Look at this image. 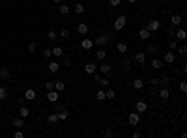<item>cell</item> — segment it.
<instances>
[{
	"mask_svg": "<svg viewBox=\"0 0 187 138\" xmlns=\"http://www.w3.org/2000/svg\"><path fill=\"white\" fill-rule=\"evenodd\" d=\"M112 39H114V34L105 32V34H101V35H97V38L94 39V45H97V47H103V45H107L109 41H112Z\"/></svg>",
	"mask_w": 187,
	"mask_h": 138,
	"instance_id": "1",
	"label": "cell"
},
{
	"mask_svg": "<svg viewBox=\"0 0 187 138\" xmlns=\"http://www.w3.org/2000/svg\"><path fill=\"white\" fill-rule=\"evenodd\" d=\"M94 76V82L99 86V88H109V84H110V80L107 79V75H99L97 71H95V73L92 75Z\"/></svg>",
	"mask_w": 187,
	"mask_h": 138,
	"instance_id": "2",
	"label": "cell"
},
{
	"mask_svg": "<svg viewBox=\"0 0 187 138\" xmlns=\"http://www.w3.org/2000/svg\"><path fill=\"white\" fill-rule=\"evenodd\" d=\"M125 24H127V17H125V15H118V17H116V21H114V32L124 30Z\"/></svg>",
	"mask_w": 187,
	"mask_h": 138,
	"instance_id": "3",
	"label": "cell"
},
{
	"mask_svg": "<svg viewBox=\"0 0 187 138\" xmlns=\"http://www.w3.org/2000/svg\"><path fill=\"white\" fill-rule=\"evenodd\" d=\"M133 62H137L139 65L146 64V52H144V50H137V52L133 54Z\"/></svg>",
	"mask_w": 187,
	"mask_h": 138,
	"instance_id": "4",
	"label": "cell"
},
{
	"mask_svg": "<svg viewBox=\"0 0 187 138\" xmlns=\"http://www.w3.org/2000/svg\"><path fill=\"white\" fill-rule=\"evenodd\" d=\"M163 62H165V64H174V62H176L174 50H166V52L163 54Z\"/></svg>",
	"mask_w": 187,
	"mask_h": 138,
	"instance_id": "5",
	"label": "cell"
},
{
	"mask_svg": "<svg viewBox=\"0 0 187 138\" xmlns=\"http://www.w3.org/2000/svg\"><path fill=\"white\" fill-rule=\"evenodd\" d=\"M11 79V71H9L6 65H2L0 67V80H9Z\"/></svg>",
	"mask_w": 187,
	"mask_h": 138,
	"instance_id": "6",
	"label": "cell"
},
{
	"mask_svg": "<svg viewBox=\"0 0 187 138\" xmlns=\"http://www.w3.org/2000/svg\"><path fill=\"white\" fill-rule=\"evenodd\" d=\"M97 69L101 71V75H109L110 71H112V65H110V64H105L103 60H101V65H97Z\"/></svg>",
	"mask_w": 187,
	"mask_h": 138,
	"instance_id": "7",
	"label": "cell"
},
{
	"mask_svg": "<svg viewBox=\"0 0 187 138\" xmlns=\"http://www.w3.org/2000/svg\"><path fill=\"white\" fill-rule=\"evenodd\" d=\"M60 99V93L56 90H49L47 91V101H50V103H56V101Z\"/></svg>",
	"mask_w": 187,
	"mask_h": 138,
	"instance_id": "8",
	"label": "cell"
},
{
	"mask_svg": "<svg viewBox=\"0 0 187 138\" xmlns=\"http://www.w3.org/2000/svg\"><path fill=\"white\" fill-rule=\"evenodd\" d=\"M56 114H58V120H68L69 112H68L65 106H56Z\"/></svg>",
	"mask_w": 187,
	"mask_h": 138,
	"instance_id": "9",
	"label": "cell"
},
{
	"mask_svg": "<svg viewBox=\"0 0 187 138\" xmlns=\"http://www.w3.org/2000/svg\"><path fill=\"white\" fill-rule=\"evenodd\" d=\"M135 110H137L139 114H144V112L148 110V105H146V101H137V103H135Z\"/></svg>",
	"mask_w": 187,
	"mask_h": 138,
	"instance_id": "10",
	"label": "cell"
},
{
	"mask_svg": "<svg viewBox=\"0 0 187 138\" xmlns=\"http://www.w3.org/2000/svg\"><path fill=\"white\" fill-rule=\"evenodd\" d=\"M60 67H62V65H60L58 62H56V60H54V62H49L47 64V69H49V73H58V71H60Z\"/></svg>",
	"mask_w": 187,
	"mask_h": 138,
	"instance_id": "11",
	"label": "cell"
},
{
	"mask_svg": "<svg viewBox=\"0 0 187 138\" xmlns=\"http://www.w3.org/2000/svg\"><path fill=\"white\" fill-rule=\"evenodd\" d=\"M146 28H148L150 32H157V30L161 28V23L159 21H148L146 23Z\"/></svg>",
	"mask_w": 187,
	"mask_h": 138,
	"instance_id": "12",
	"label": "cell"
},
{
	"mask_svg": "<svg viewBox=\"0 0 187 138\" xmlns=\"http://www.w3.org/2000/svg\"><path fill=\"white\" fill-rule=\"evenodd\" d=\"M139 38L142 39V41H146V39H150V38H151V32L144 26V28H140V30H139Z\"/></svg>",
	"mask_w": 187,
	"mask_h": 138,
	"instance_id": "13",
	"label": "cell"
},
{
	"mask_svg": "<svg viewBox=\"0 0 187 138\" xmlns=\"http://www.w3.org/2000/svg\"><path fill=\"white\" fill-rule=\"evenodd\" d=\"M127 120H129V123H131V125H139V123H140V116H139V112H131Z\"/></svg>",
	"mask_w": 187,
	"mask_h": 138,
	"instance_id": "14",
	"label": "cell"
},
{
	"mask_svg": "<svg viewBox=\"0 0 187 138\" xmlns=\"http://www.w3.org/2000/svg\"><path fill=\"white\" fill-rule=\"evenodd\" d=\"M95 71H97V65H95V64L88 62L86 65H84V73H86V75H94Z\"/></svg>",
	"mask_w": 187,
	"mask_h": 138,
	"instance_id": "15",
	"label": "cell"
},
{
	"mask_svg": "<svg viewBox=\"0 0 187 138\" xmlns=\"http://www.w3.org/2000/svg\"><path fill=\"white\" fill-rule=\"evenodd\" d=\"M157 97H161L163 101H166L170 97V91H169V88H159L157 90Z\"/></svg>",
	"mask_w": 187,
	"mask_h": 138,
	"instance_id": "16",
	"label": "cell"
},
{
	"mask_svg": "<svg viewBox=\"0 0 187 138\" xmlns=\"http://www.w3.org/2000/svg\"><path fill=\"white\" fill-rule=\"evenodd\" d=\"M88 30H90V28H88V24H86V23H79V24H77V32H79L80 35H86V34H88Z\"/></svg>",
	"mask_w": 187,
	"mask_h": 138,
	"instance_id": "17",
	"label": "cell"
},
{
	"mask_svg": "<svg viewBox=\"0 0 187 138\" xmlns=\"http://www.w3.org/2000/svg\"><path fill=\"white\" fill-rule=\"evenodd\" d=\"M24 99H26V101H36V90L28 88L26 91H24Z\"/></svg>",
	"mask_w": 187,
	"mask_h": 138,
	"instance_id": "18",
	"label": "cell"
},
{
	"mask_svg": "<svg viewBox=\"0 0 187 138\" xmlns=\"http://www.w3.org/2000/svg\"><path fill=\"white\" fill-rule=\"evenodd\" d=\"M181 23H183V17H181V15H172V17H170V24H172V26H180Z\"/></svg>",
	"mask_w": 187,
	"mask_h": 138,
	"instance_id": "19",
	"label": "cell"
},
{
	"mask_svg": "<svg viewBox=\"0 0 187 138\" xmlns=\"http://www.w3.org/2000/svg\"><path fill=\"white\" fill-rule=\"evenodd\" d=\"M176 39H178V41H185V38H187V32H185V30L183 28H178V30H176Z\"/></svg>",
	"mask_w": 187,
	"mask_h": 138,
	"instance_id": "20",
	"label": "cell"
},
{
	"mask_svg": "<svg viewBox=\"0 0 187 138\" xmlns=\"http://www.w3.org/2000/svg\"><path fill=\"white\" fill-rule=\"evenodd\" d=\"M11 125H13V127H17V129L24 127V117H21V116H19V117H13V120H11Z\"/></svg>",
	"mask_w": 187,
	"mask_h": 138,
	"instance_id": "21",
	"label": "cell"
},
{
	"mask_svg": "<svg viewBox=\"0 0 187 138\" xmlns=\"http://www.w3.org/2000/svg\"><path fill=\"white\" fill-rule=\"evenodd\" d=\"M50 52H53L54 58H60V56H64V49L56 45V47H53V49H50Z\"/></svg>",
	"mask_w": 187,
	"mask_h": 138,
	"instance_id": "22",
	"label": "cell"
},
{
	"mask_svg": "<svg viewBox=\"0 0 187 138\" xmlns=\"http://www.w3.org/2000/svg\"><path fill=\"white\" fill-rule=\"evenodd\" d=\"M169 84H170V79L169 76H159V88H169Z\"/></svg>",
	"mask_w": 187,
	"mask_h": 138,
	"instance_id": "23",
	"label": "cell"
},
{
	"mask_svg": "<svg viewBox=\"0 0 187 138\" xmlns=\"http://www.w3.org/2000/svg\"><path fill=\"white\" fill-rule=\"evenodd\" d=\"M80 47L88 50V49H92V47H94V41H92V39H88V38H84L82 41H80Z\"/></svg>",
	"mask_w": 187,
	"mask_h": 138,
	"instance_id": "24",
	"label": "cell"
},
{
	"mask_svg": "<svg viewBox=\"0 0 187 138\" xmlns=\"http://www.w3.org/2000/svg\"><path fill=\"white\" fill-rule=\"evenodd\" d=\"M131 86H133L135 90H142V88H144V80H142V79H135L133 82H131Z\"/></svg>",
	"mask_w": 187,
	"mask_h": 138,
	"instance_id": "25",
	"label": "cell"
},
{
	"mask_svg": "<svg viewBox=\"0 0 187 138\" xmlns=\"http://www.w3.org/2000/svg\"><path fill=\"white\" fill-rule=\"evenodd\" d=\"M54 90H56L58 93H62V91L65 90V84H64V80H54Z\"/></svg>",
	"mask_w": 187,
	"mask_h": 138,
	"instance_id": "26",
	"label": "cell"
},
{
	"mask_svg": "<svg viewBox=\"0 0 187 138\" xmlns=\"http://www.w3.org/2000/svg\"><path fill=\"white\" fill-rule=\"evenodd\" d=\"M151 67H154L155 71H159L161 67H163V60H159V58H154V60H151Z\"/></svg>",
	"mask_w": 187,
	"mask_h": 138,
	"instance_id": "27",
	"label": "cell"
},
{
	"mask_svg": "<svg viewBox=\"0 0 187 138\" xmlns=\"http://www.w3.org/2000/svg\"><path fill=\"white\" fill-rule=\"evenodd\" d=\"M9 97V90L4 88V86H0V101H6Z\"/></svg>",
	"mask_w": 187,
	"mask_h": 138,
	"instance_id": "28",
	"label": "cell"
},
{
	"mask_svg": "<svg viewBox=\"0 0 187 138\" xmlns=\"http://www.w3.org/2000/svg\"><path fill=\"white\" fill-rule=\"evenodd\" d=\"M58 11L62 13V15H68L69 11H71V8H69L68 4H58Z\"/></svg>",
	"mask_w": 187,
	"mask_h": 138,
	"instance_id": "29",
	"label": "cell"
},
{
	"mask_svg": "<svg viewBox=\"0 0 187 138\" xmlns=\"http://www.w3.org/2000/svg\"><path fill=\"white\" fill-rule=\"evenodd\" d=\"M127 49H129V47H127V43H124V41L116 45V50H118L120 54H125V52H127Z\"/></svg>",
	"mask_w": 187,
	"mask_h": 138,
	"instance_id": "30",
	"label": "cell"
},
{
	"mask_svg": "<svg viewBox=\"0 0 187 138\" xmlns=\"http://www.w3.org/2000/svg\"><path fill=\"white\" fill-rule=\"evenodd\" d=\"M95 58H97L99 62H101V60H105V58H107V50H103V49L99 47V50H95Z\"/></svg>",
	"mask_w": 187,
	"mask_h": 138,
	"instance_id": "31",
	"label": "cell"
},
{
	"mask_svg": "<svg viewBox=\"0 0 187 138\" xmlns=\"http://www.w3.org/2000/svg\"><path fill=\"white\" fill-rule=\"evenodd\" d=\"M47 121H49V123H58V114H56V112H50V114L47 116Z\"/></svg>",
	"mask_w": 187,
	"mask_h": 138,
	"instance_id": "32",
	"label": "cell"
},
{
	"mask_svg": "<svg viewBox=\"0 0 187 138\" xmlns=\"http://www.w3.org/2000/svg\"><path fill=\"white\" fill-rule=\"evenodd\" d=\"M73 9H75V13H77V15H82L84 11H86L84 4H80V2H79V4H75V8H73Z\"/></svg>",
	"mask_w": 187,
	"mask_h": 138,
	"instance_id": "33",
	"label": "cell"
},
{
	"mask_svg": "<svg viewBox=\"0 0 187 138\" xmlns=\"http://www.w3.org/2000/svg\"><path fill=\"white\" fill-rule=\"evenodd\" d=\"M131 65H133V60H129V58H124V60H122V67H124L125 71H129Z\"/></svg>",
	"mask_w": 187,
	"mask_h": 138,
	"instance_id": "34",
	"label": "cell"
},
{
	"mask_svg": "<svg viewBox=\"0 0 187 138\" xmlns=\"http://www.w3.org/2000/svg\"><path fill=\"white\" fill-rule=\"evenodd\" d=\"M144 52H146V54H150V56H154L155 52H157V47H155V45H148V47L144 49Z\"/></svg>",
	"mask_w": 187,
	"mask_h": 138,
	"instance_id": "35",
	"label": "cell"
},
{
	"mask_svg": "<svg viewBox=\"0 0 187 138\" xmlns=\"http://www.w3.org/2000/svg\"><path fill=\"white\" fill-rule=\"evenodd\" d=\"M105 97H107V99H110V101H114V99H116V91H114L112 88H109L107 91H105Z\"/></svg>",
	"mask_w": 187,
	"mask_h": 138,
	"instance_id": "36",
	"label": "cell"
},
{
	"mask_svg": "<svg viewBox=\"0 0 187 138\" xmlns=\"http://www.w3.org/2000/svg\"><path fill=\"white\" fill-rule=\"evenodd\" d=\"M176 50H178V52H180L181 60H185V56H187V47H185V45H180V47L176 49Z\"/></svg>",
	"mask_w": 187,
	"mask_h": 138,
	"instance_id": "37",
	"label": "cell"
},
{
	"mask_svg": "<svg viewBox=\"0 0 187 138\" xmlns=\"http://www.w3.org/2000/svg\"><path fill=\"white\" fill-rule=\"evenodd\" d=\"M19 116H21V117H28V116H30V108L21 106V108H19Z\"/></svg>",
	"mask_w": 187,
	"mask_h": 138,
	"instance_id": "38",
	"label": "cell"
},
{
	"mask_svg": "<svg viewBox=\"0 0 187 138\" xmlns=\"http://www.w3.org/2000/svg\"><path fill=\"white\" fill-rule=\"evenodd\" d=\"M56 38H58V34L56 32H54V30H49V32H47V39H49V41H56Z\"/></svg>",
	"mask_w": 187,
	"mask_h": 138,
	"instance_id": "39",
	"label": "cell"
},
{
	"mask_svg": "<svg viewBox=\"0 0 187 138\" xmlns=\"http://www.w3.org/2000/svg\"><path fill=\"white\" fill-rule=\"evenodd\" d=\"M95 99H97V101H105V99H107V97H105V90L103 88H99V91L95 93Z\"/></svg>",
	"mask_w": 187,
	"mask_h": 138,
	"instance_id": "40",
	"label": "cell"
},
{
	"mask_svg": "<svg viewBox=\"0 0 187 138\" xmlns=\"http://www.w3.org/2000/svg\"><path fill=\"white\" fill-rule=\"evenodd\" d=\"M36 50H38V43H34V41L28 43V52H30V54H34Z\"/></svg>",
	"mask_w": 187,
	"mask_h": 138,
	"instance_id": "41",
	"label": "cell"
},
{
	"mask_svg": "<svg viewBox=\"0 0 187 138\" xmlns=\"http://www.w3.org/2000/svg\"><path fill=\"white\" fill-rule=\"evenodd\" d=\"M148 84L150 86H157L159 84V76H151V79L148 80ZM157 88H159V86H157Z\"/></svg>",
	"mask_w": 187,
	"mask_h": 138,
	"instance_id": "42",
	"label": "cell"
},
{
	"mask_svg": "<svg viewBox=\"0 0 187 138\" xmlns=\"http://www.w3.org/2000/svg\"><path fill=\"white\" fill-rule=\"evenodd\" d=\"M69 35H71V34H69V30H68V28H64V30H62V32H60V34H58V38H64V39H68V38H69Z\"/></svg>",
	"mask_w": 187,
	"mask_h": 138,
	"instance_id": "43",
	"label": "cell"
},
{
	"mask_svg": "<svg viewBox=\"0 0 187 138\" xmlns=\"http://www.w3.org/2000/svg\"><path fill=\"white\" fill-rule=\"evenodd\" d=\"M45 88H47V91L54 90V80H47V82H45Z\"/></svg>",
	"mask_w": 187,
	"mask_h": 138,
	"instance_id": "44",
	"label": "cell"
},
{
	"mask_svg": "<svg viewBox=\"0 0 187 138\" xmlns=\"http://www.w3.org/2000/svg\"><path fill=\"white\" fill-rule=\"evenodd\" d=\"M157 90H159V88H157V86H150V90H148V93H150V95H157Z\"/></svg>",
	"mask_w": 187,
	"mask_h": 138,
	"instance_id": "45",
	"label": "cell"
},
{
	"mask_svg": "<svg viewBox=\"0 0 187 138\" xmlns=\"http://www.w3.org/2000/svg\"><path fill=\"white\" fill-rule=\"evenodd\" d=\"M50 56H53V52H50V49H45V50H43V58H45V60H49Z\"/></svg>",
	"mask_w": 187,
	"mask_h": 138,
	"instance_id": "46",
	"label": "cell"
},
{
	"mask_svg": "<svg viewBox=\"0 0 187 138\" xmlns=\"http://www.w3.org/2000/svg\"><path fill=\"white\" fill-rule=\"evenodd\" d=\"M169 49H170V50H176V49H178V43H176V39H172V41L169 43Z\"/></svg>",
	"mask_w": 187,
	"mask_h": 138,
	"instance_id": "47",
	"label": "cell"
},
{
	"mask_svg": "<svg viewBox=\"0 0 187 138\" xmlns=\"http://www.w3.org/2000/svg\"><path fill=\"white\" fill-rule=\"evenodd\" d=\"M109 4H110V6H114V8H118L120 4H122V0H109Z\"/></svg>",
	"mask_w": 187,
	"mask_h": 138,
	"instance_id": "48",
	"label": "cell"
},
{
	"mask_svg": "<svg viewBox=\"0 0 187 138\" xmlns=\"http://www.w3.org/2000/svg\"><path fill=\"white\" fill-rule=\"evenodd\" d=\"M105 136H107V138H112V136H114V131H112V129H105Z\"/></svg>",
	"mask_w": 187,
	"mask_h": 138,
	"instance_id": "49",
	"label": "cell"
},
{
	"mask_svg": "<svg viewBox=\"0 0 187 138\" xmlns=\"http://www.w3.org/2000/svg\"><path fill=\"white\" fill-rule=\"evenodd\" d=\"M180 91H181V93H185V91H187V84L185 82H180Z\"/></svg>",
	"mask_w": 187,
	"mask_h": 138,
	"instance_id": "50",
	"label": "cell"
},
{
	"mask_svg": "<svg viewBox=\"0 0 187 138\" xmlns=\"http://www.w3.org/2000/svg\"><path fill=\"white\" fill-rule=\"evenodd\" d=\"M23 136H24V132H23V131H17V132L13 134V138H23Z\"/></svg>",
	"mask_w": 187,
	"mask_h": 138,
	"instance_id": "51",
	"label": "cell"
},
{
	"mask_svg": "<svg viewBox=\"0 0 187 138\" xmlns=\"http://www.w3.org/2000/svg\"><path fill=\"white\" fill-rule=\"evenodd\" d=\"M62 65H71V60H69L68 56H65V58H64V64H62Z\"/></svg>",
	"mask_w": 187,
	"mask_h": 138,
	"instance_id": "52",
	"label": "cell"
},
{
	"mask_svg": "<svg viewBox=\"0 0 187 138\" xmlns=\"http://www.w3.org/2000/svg\"><path fill=\"white\" fill-rule=\"evenodd\" d=\"M135 2H137V0H127V4H129V6H131V4H135Z\"/></svg>",
	"mask_w": 187,
	"mask_h": 138,
	"instance_id": "53",
	"label": "cell"
},
{
	"mask_svg": "<svg viewBox=\"0 0 187 138\" xmlns=\"http://www.w3.org/2000/svg\"><path fill=\"white\" fill-rule=\"evenodd\" d=\"M53 2H54V4H62V0H53Z\"/></svg>",
	"mask_w": 187,
	"mask_h": 138,
	"instance_id": "54",
	"label": "cell"
},
{
	"mask_svg": "<svg viewBox=\"0 0 187 138\" xmlns=\"http://www.w3.org/2000/svg\"><path fill=\"white\" fill-rule=\"evenodd\" d=\"M0 112H2V105H0Z\"/></svg>",
	"mask_w": 187,
	"mask_h": 138,
	"instance_id": "55",
	"label": "cell"
},
{
	"mask_svg": "<svg viewBox=\"0 0 187 138\" xmlns=\"http://www.w3.org/2000/svg\"><path fill=\"white\" fill-rule=\"evenodd\" d=\"M0 2H2V0H0Z\"/></svg>",
	"mask_w": 187,
	"mask_h": 138,
	"instance_id": "56",
	"label": "cell"
}]
</instances>
